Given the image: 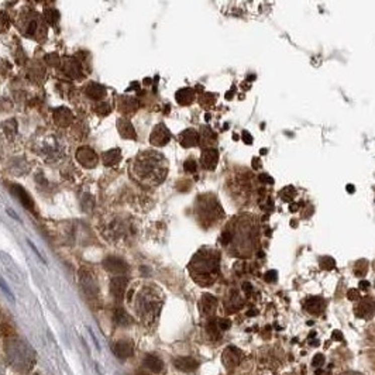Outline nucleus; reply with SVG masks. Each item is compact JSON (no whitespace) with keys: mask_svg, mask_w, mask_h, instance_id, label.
<instances>
[{"mask_svg":"<svg viewBox=\"0 0 375 375\" xmlns=\"http://www.w3.org/2000/svg\"><path fill=\"white\" fill-rule=\"evenodd\" d=\"M254 315H257V311H250V312H248V316H254Z\"/></svg>","mask_w":375,"mask_h":375,"instance_id":"nucleus-44","label":"nucleus"},{"mask_svg":"<svg viewBox=\"0 0 375 375\" xmlns=\"http://www.w3.org/2000/svg\"><path fill=\"white\" fill-rule=\"evenodd\" d=\"M374 308L375 305L371 299H364V301L357 306L355 315H357L358 318H369V316H372V313H374Z\"/></svg>","mask_w":375,"mask_h":375,"instance_id":"nucleus-22","label":"nucleus"},{"mask_svg":"<svg viewBox=\"0 0 375 375\" xmlns=\"http://www.w3.org/2000/svg\"><path fill=\"white\" fill-rule=\"evenodd\" d=\"M9 27H10V20H9L8 15L5 12H0V33L8 31Z\"/></svg>","mask_w":375,"mask_h":375,"instance_id":"nucleus-29","label":"nucleus"},{"mask_svg":"<svg viewBox=\"0 0 375 375\" xmlns=\"http://www.w3.org/2000/svg\"><path fill=\"white\" fill-rule=\"evenodd\" d=\"M121 110L124 113H134L135 110L138 109V100L134 98H124L121 100Z\"/></svg>","mask_w":375,"mask_h":375,"instance_id":"nucleus-27","label":"nucleus"},{"mask_svg":"<svg viewBox=\"0 0 375 375\" xmlns=\"http://www.w3.org/2000/svg\"><path fill=\"white\" fill-rule=\"evenodd\" d=\"M239 360H240V351L234 347H229L223 355V361L226 362V365H236L239 364Z\"/></svg>","mask_w":375,"mask_h":375,"instance_id":"nucleus-25","label":"nucleus"},{"mask_svg":"<svg viewBox=\"0 0 375 375\" xmlns=\"http://www.w3.org/2000/svg\"><path fill=\"white\" fill-rule=\"evenodd\" d=\"M195 98V93L189 88L181 89L179 92H177V100L179 105H189L192 103V100Z\"/></svg>","mask_w":375,"mask_h":375,"instance_id":"nucleus-26","label":"nucleus"},{"mask_svg":"<svg viewBox=\"0 0 375 375\" xmlns=\"http://www.w3.org/2000/svg\"><path fill=\"white\" fill-rule=\"evenodd\" d=\"M64 69L65 73L69 75V77L73 79H78L82 77V66H81V64H79L75 58H68V59L65 61Z\"/></svg>","mask_w":375,"mask_h":375,"instance_id":"nucleus-15","label":"nucleus"},{"mask_svg":"<svg viewBox=\"0 0 375 375\" xmlns=\"http://www.w3.org/2000/svg\"><path fill=\"white\" fill-rule=\"evenodd\" d=\"M117 130L121 134L123 138H128V140H134L135 138V130L133 124L126 119H120L117 121Z\"/></svg>","mask_w":375,"mask_h":375,"instance_id":"nucleus-18","label":"nucleus"},{"mask_svg":"<svg viewBox=\"0 0 375 375\" xmlns=\"http://www.w3.org/2000/svg\"><path fill=\"white\" fill-rule=\"evenodd\" d=\"M113 353L120 360H126L134 354V343L131 340H117L113 344Z\"/></svg>","mask_w":375,"mask_h":375,"instance_id":"nucleus-8","label":"nucleus"},{"mask_svg":"<svg viewBox=\"0 0 375 375\" xmlns=\"http://www.w3.org/2000/svg\"><path fill=\"white\" fill-rule=\"evenodd\" d=\"M347 189H348V192H354V186L348 185V186H347Z\"/></svg>","mask_w":375,"mask_h":375,"instance_id":"nucleus-45","label":"nucleus"},{"mask_svg":"<svg viewBox=\"0 0 375 375\" xmlns=\"http://www.w3.org/2000/svg\"><path fill=\"white\" fill-rule=\"evenodd\" d=\"M96 110H98V113L99 114H103V116H105V114H107L109 112H110V106H109L107 103H105V102H102V103H100V106L98 107Z\"/></svg>","mask_w":375,"mask_h":375,"instance_id":"nucleus-32","label":"nucleus"},{"mask_svg":"<svg viewBox=\"0 0 375 375\" xmlns=\"http://www.w3.org/2000/svg\"><path fill=\"white\" fill-rule=\"evenodd\" d=\"M200 161H202V167H203L205 170H214V167L217 165V161H219V153H217V149H203Z\"/></svg>","mask_w":375,"mask_h":375,"instance_id":"nucleus-12","label":"nucleus"},{"mask_svg":"<svg viewBox=\"0 0 375 375\" xmlns=\"http://www.w3.org/2000/svg\"><path fill=\"white\" fill-rule=\"evenodd\" d=\"M360 288H361V289H367V288H368V282H367V281H362V282L360 283Z\"/></svg>","mask_w":375,"mask_h":375,"instance_id":"nucleus-42","label":"nucleus"},{"mask_svg":"<svg viewBox=\"0 0 375 375\" xmlns=\"http://www.w3.org/2000/svg\"><path fill=\"white\" fill-rule=\"evenodd\" d=\"M170 140V130L165 127V124H163V123L158 124V126L153 130L151 137H149V142H151L153 145H156V147H163V145H165Z\"/></svg>","mask_w":375,"mask_h":375,"instance_id":"nucleus-9","label":"nucleus"},{"mask_svg":"<svg viewBox=\"0 0 375 375\" xmlns=\"http://www.w3.org/2000/svg\"><path fill=\"white\" fill-rule=\"evenodd\" d=\"M161 306H163V295L157 288L147 286L138 292L135 299V309L144 323L147 325L154 323L160 315Z\"/></svg>","mask_w":375,"mask_h":375,"instance_id":"nucleus-3","label":"nucleus"},{"mask_svg":"<svg viewBox=\"0 0 375 375\" xmlns=\"http://www.w3.org/2000/svg\"><path fill=\"white\" fill-rule=\"evenodd\" d=\"M184 168L186 172H195V171H196V163H195L193 160H188V161L185 163Z\"/></svg>","mask_w":375,"mask_h":375,"instance_id":"nucleus-31","label":"nucleus"},{"mask_svg":"<svg viewBox=\"0 0 375 375\" xmlns=\"http://www.w3.org/2000/svg\"><path fill=\"white\" fill-rule=\"evenodd\" d=\"M168 172V165L163 154L156 151H144L133 163V175L144 185H158Z\"/></svg>","mask_w":375,"mask_h":375,"instance_id":"nucleus-1","label":"nucleus"},{"mask_svg":"<svg viewBox=\"0 0 375 375\" xmlns=\"http://www.w3.org/2000/svg\"><path fill=\"white\" fill-rule=\"evenodd\" d=\"M200 312L202 315H206V316H210L214 313L216 308H217V299L212 295H203L202 299H200Z\"/></svg>","mask_w":375,"mask_h":375,"instance_id":"nucleus-14","label":"nucleus"},{"mask_svg":"<svg viewBox=\"0 0 375 375\" xmlns=\"http://www.w3.org/2000/svg\"><path fill=\"white\" fill-rule=\"evenodd\" d=\"M89 334L92 336V340H93V343H95V346H96V348L98 350H100V346H99V343H98V340H96V337H95V334H93V332L89 329Z\"/></svg>","mask_w":375,"mask_h":375,"instance_id":"nucleus-38","label":"nucleus"},{"mask_svg":"<svg viewBox=\"0 0 375 375\" xmlns=\"http://www.w3.org/2000/svg\"><path fill=\"white\" fill-rule=\"evenodd\" d=\"M127 278H124V276H116L112 279V282H110V292H112V295L113 297L117 301V302H120L124 299V295H126V289H127Z\"/></svg>","mask_w":375,"mask_h":375,"instance_id":"nucleus-10","label":"nucleus"},{"mask_svg":"<svg viewBox=\"0 0 375 375\" xmlns=\"http://www.w3.org/2000/svg\"><path fill=\"white\" fill-rule=\"evenodd\" d=\"M219 261L220 254L216 250H199L189 265L193 279L202 286H210L219 275Z\"/></svg>","mask_w":375,"mask_h":375,"instance_id":"nucleus-2","label":"nucleus"},{"mask_svg":"<svg viewBox=\"0 0 375 375\" xmlns=\"http://www.w3.org/2000/svg\"><path fill=\"white\" fill-rule=\"evenodd\" d=\"M305 309L309 312V313H312V315H319V313H322V311L325 309V302L320 297H309L306 301Z\"/></svg>","mask_w":375,"mask_h":375,"instance_id":"nucleus-23","label":"nucleus"},{"mask_svg":"<svg viewBox=\"0 0 375 375\" xmlns=\"http://www.w3.org/2000/svg\"><path fill=\"white\" fill-rule=\"evenodd\" d=\"M9 361L19 371H29L34 365V350L20 339H9L6 344Z\"/></svg>","mask_w":375,"mask_h":375,"instance_id":"nucleus-4","label":"nucleus"},{"mask_svg":"<svg viewBox=\"0 0 375 375\" xmlns=\"http://www.w3.org/2000/svg\"><path fill=\"white\" fill-rule=\"evenodd\" d=\"M27 243H29L30 248H31V250H33V251H34V253H36L37 257H38V258H40V260H41V261H43L44 264H45V260H44V257H43V255H41V254H40V251H38V250H37L36 246H34V244H33V243H31V241H30V240L27 241Z\"/></svg>","mask_w":375,"mask_h":375,"instance_id":"nucleus-36","label":"nucleus"},{"mask_svg":"<svg viewBox=\"0 0 375 375\" xmlns=\"http://www.w3.org/2000/svg\"><path fill=\"white\" fill-rule=\"evenodd\" d=\"M54 121L57 123L59 127H66L73 121V114L71 110L65 109V107H59L54 112Z\"/></svg>","mask_w":375,"mask_h":375,"instance_id":"nucleus-13","label":"nucleus"},{"mask_svg":"<svg viewBox=\"0 0 375 375\" xmlns=\"http://www.w3.org/2000/svg\"><path fill=\"white\" fill-rule=\"evenodd\" d=\"M243 289L246 290L247 293H250V292L253 290V286H251V285H250V283L247 282V283H244V285H243Z\"/></svg>","mask_w":375,"mask_h":375,"instance_id":"nucleus-39","label":"nucleus"},{"mask_svg":"<svg viewBox=\"0 0 375 375\" xmlns=\"http://www.w3.org/2000/svg\"><path fill=\"white\" fill-rule=\"evenodd\" d=\"M121 160V151L119 148L109 149L106 153L102 154V163L106 167H113L116 164L120 163Z\"/></svg>","mask_w":375,"mask_h":375,"instance_id":"nucleus-20","label":"nucleus"},{"mask_svg":"<svg viewBox=\"0 0 375 375\" xmlns=\"http://www.w3.org/2000/svg\"><path fill=\"white\" fill-rule=\"evenodd\" d=\"M85 92L91 99L95 100L103 99V98L106 96V89H105V86L99 85V84H95V82H91L89 85H86Z\"/></svg>","mask_w":375,"mask_h":375,"instance_id":"nucleus-17","label":"nucleus"},{"mask_svg":"<svg viewBox=\"0 0 375 375\" xmlns=\"http://www.w3.org/2000/svg\"><path fill=\"white\" fill-rule=\"evenodd\" d=\"M8 213H9V214H12V216H13V217H15L16 220H19V217H17V214H16V213L13 212V210H10V209H8Z\"/></svg>","mask_w":375,"mask_h":375,"instance_id":"nucleus-43","label":"nucleus"},{"mask_svg":"<svg viewBox=\"0 0 375 375\" xmlns=\"http://www.w3.org/2000/svg\"><path fill=\"white\" fill-rule=\"evenodd\" d=\"M175 367L184 372H192L198 368V361L191 357H179L175 360Z\"/></svg>","mask_w":375,"mask_h":375,"instance_id":"nucleus-19","label":"nucleus"},{"mask_svg":"<svg viewBox=\"0 0 375 375\" xmlns=\"http://www.w3.org/2000/svg\"><path fill=\"white\" fill-rule=\"evenodd\" d=\"M333 337H334V339L343 340V334H341L340 332H334V333H333Z\"/></svg>","mask_w":375,"mask_h":375,"instance_id":"nucleus-41","label":"nucleus"},{"mask_svg":"<svg viewBox=\"0 0 375 375\" xmlns=\"http://www.w3.org/2000/svg\"><path fill=\"white\" fill-rule=\"evenodd\" d=\"M44 19L50 24H55L58 22V19H59V13L55 9H48V10L44 12Z\"/></svg>","mask_w":375,"mask_h":375,"instance_id":"nucleus-28","label":"nucleus"},{"mask_svg":"<svg viewBox=\"0 0 375 375\" xmlns=\"http://www.w3.org/2000/svg\"><path fill=\"white\" fill-rule=\"evenodd\" d=\"M144 365L148 368L151 372H154V374L161 372L164 368L163 360H161L160 357L154 355V354H148V355L144 358Z\"/></svg>","mask_w":375,"mask_h":375,"instance_id":"nucleus-21","label":"nucleus"},{"mask_svg":"<svg viewBox=\"0 0 375 375\" xmlns=\"http://www.w3.org/2000/svg\"><path fill=\"white\" fill-rule=\"evenodd\" d=\"M343 375H361V374H358V372H346V374H343Z\"/></svg>","mask_w":375,"mask_h":375,"instance_id":"nucleus-46","label":"nucleus"},{"mask_svg":"<svg viewBox=\"0 0 375 375\" xmlns=\"http://www.w3.org/2000/svg\"><path fill=\"white\" fill-rule=\"evenodd\" d=\"M113 320L116 325L121 326V327H126V326H130L133 323V318L124 309H117L114 312Z\"/></svg>","mask_w":375,"mask_h":375,"instance_id":"nucleus-24","label":"nucleus"},{"mask_svg":"<svg viewBox=\"0 0 375 375\" xmlns=\"http://www.w3.org/2000/svg\"><path fill=\"white\" fill-rule=\"evenodd\" d=\"M217 323H219V327L221 332H223V330H227V329L230 327V325H232L229 319H219V320H217Z\"/></svg>","mask_w":375,"mask_h":375,"instance_id":"nucleus-33","label":"nucleus"},{"mask_svg":"<svg viewBox=\"0 0 375 375\" xmlns=\"http://www.w3.org/2000/svg\"><path fill=\"white\" fill-rule=\"evenodd\" d=\"M179 141H181V144L184 147H195V145H198L199 142V134L195 130L188 128V130H185V131L181 133Z\"/></svg>","mask_w":375,"mask_h":375,"instance_id":"nucleus-16","label":"nucleus"},{"mask_svg":"<svg viewBox=\"0 0 375 375\" xmlns=\"http://www.w3.org/2000/svg\"><path fill=\"white\" fill-rule=\"evenodd\" d=\"M312 364H313V367H322L325 364V355L323 354H316L313 361H312Z\"/></svg>","mask_w":375,"mask_h":375,"instance_id":"nucleus-30","label":"nucleus"},{"mask_svg":"<svg viewBox=\"0 0 375 375\" xmlns=\"http://www.w3.org/2000/svg\"><path fill=\"white\" fill-rule=\"evenodd\" d=\"M0 288H2V289L5 290V293H6V295H8V296L10 297L12 301H15V296H13V293H12V292H10V290L8 289V286H6V283H5V281H3L2 278H0Z\"/></svg>","mask_w":375,"mask_h":375,"instance_id":"nucleus-34","label":"nucleus"},{"mask_svg":"<svg viewBox=\"0 0 375 375\" xmlns=\"http://www.w3.org/2000/svg\"><path fill=\"white\" fill-rule=\"evenodd\" d=\"M358 297V290H350L348 292V299H351V301H355Z\"/></svg>","mask_w":375,"mask_h":375,"instance_id":"nucleus-37","label":"nucleus"},{"mask_svg":"<svg viewBox=\"0 0 375 375\" xmlns=\"http://www.w3.org/2000/svg\"><path fill=\"white\" fill-rule=\"evenodd\" d=\"M103 268L106 269L107 272H110V274L123 276L124 274H127L128 265L124 260H121L119 257H114V255H110V257H107V258L103 260Z\"/></svg>","mask_w":375,"mask_h":375,"instance_id":"nucleus-6","label":"nucleus"},{"mask_svg":"<svg viewBox=\"0 0 375 375\" xmlns=\"http://www.w3.org/2000/svg\"><path fill=\"white\" fill-rule=\"evenodd\" d=\"M77 161L85 168H95L99 163L98 154L89 147H81L77 151Z\"/></svg>","mask_w":375,"mask_h":375,"instance_id":"nucleus-7","label":"nucleus"},{"mask_svg":"<svg viewBox=\"0 0 375 375\" xmlns=\"http://www.w3.org/2000/svg\"><path fill=\"white\" fill-rule=\"evenodd\" d=\"M79 281L82 285V289L85 290V293L88 296H96L99 292V286H98V281L93 275L92 271L89 269H82L81 275H79Z\"/></svg>","mask_w":375,"mask_h":375,"instance_id":"nucleus-5","label":"nucleus"},{"mask_svg":"<svg viewBox=\"0 0 375 375\" xmlns=\"http://www.w3.org/2000/svg\"><path fill=\"white\" fill-rule=\"evenodd\" d=\"M5 371H6V368H5V364H3L2 358H0V375H5Z\"/></svg>","mask_w":375,"mask_h":375,"instance_id":"nucleus-40","label":"nucleus"},{"mask_svg":"<svg viewBox=\"0 0 375 375\" xmlns=\"http://www.w3.org/2000/svg\"><path fill=\"white\" fill-rule=\"evenodd\" d=\"M264 279L267 281V282H272V281H275L276 279V271H268L265 275H264Z\"/></svg>","mask_w":375,"mask_h":375,"instance_id":"nucleus-35","label":"nucleus"},{"mask_svg":"<svg viewBox=\"0 0 375 375\" xmlns=\"http://www.w3.org/2000/svg\"><path fill=\"white\" fill-rule=\"evenodd\" d=\"M10 189H12V192H13V195H15L16 198L22 202V205L24 206L26 209H29V210H33V209H34V202H33V199H31V196L29 195V192L26 191L23 186H20V185H12Z\"/></svg>","mask_w":375,"mask_h":375,"instance_id":"nucleus-11","label":"nucleus"}]
</instances>
